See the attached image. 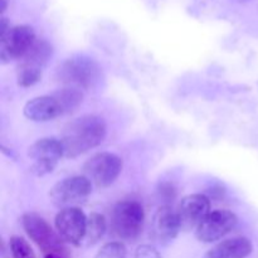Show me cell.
I'll return each instance as SVG.
<instances>
[{
	"label": "cell",
	"instance_id": "cell-1",
	"mask_svg": "<svg viewBox=\"0 0 258 258\" xmlns=\"http://www.w3.org/2000/svg\"><path fill=\"white\" fill-rule=\"evenodd\" d=\"M107 135L105 120L97 115H83L70 121L63 127L60 144L63 155L75 159L97 148Z\"/></svg>",
	"mask_w": 258,
	"mask_h": 258
},
{
	"label": "cell",
	"instance_id": "cell-2",
	"mask_svg": "<svg viewBox=\"0 0 258 258\" xmlns=\"http://www.w3.org/2000/svg\"><path fill=\"white\" fill-rule=\"evenodd\" d=\"M58 82L66 87L78 90H92L98 87L103 80L102 68L95 59L86 55H75L66 59L55 72Z\"/></svg>",
	"mask_w": 258,
	"mask_h": 258
},
{
	"label": "cell",
	"instance_id": "cell-3",
	"mask_svg": "<svg viewBox=\"0 0 258 258\" xmlns=\"http://www.w3.org/2000/svg\"><path fill=\"white\" fill-rule=\"evenodd\" d=\"M144 208L135 201L120 202L111 214V227L113 234L122 241L134 242L143 231Z\"/></svg>",
	"mask_w": 258,
	"mask_h": 258
},
{
	"label": "cell",
	"instance_id": "cell-4",
	"mask_svg": "<svg viewBox=\"0 0 258 258\" xmlns=\"http://www.w3.org/2000/svg\"><path fill=\"white\" fill-rule=\"evenodd\" d=\"M53 48L47 40H37L27 54L19 60L17 82L20 87H32L42 78L43 68L49 62Z\"/></svg>",
	"mask_w": 258,
	"mask_h": 258
},
{
	"label": "cell",
	"instance_id": "cell-5",
	"mask_svg": "<svg viewBox=\"0 0 258 258\" xmlns=\"http://www.w3.org/2000/svg\"><path fill=\"white\" fill-rule=\"evenodd\" d=\"M22 224L30 239L44 252V254H59L63 257L66 253L63 239L39 214L25 213L22 217Z\"/></svg>",
	"mask_w": 258,
	"mask_h": 258
},
{
	"label": "cell",
	"instance_id": "cell-6",
	"mask_svg": "<svg viewBox=\"0 0 258 258\" xmlns=\"http://www.w3.org/2000/svg\"><path fill=\"white\" fill-rule=\"evenodd\" d=\"M122 171V160L116 154L97 153L83 164V173L98 188L110 186Z\"/></svg>",
	"mask_w": 258,
	"mask_h": 258
},
{
	"label": "cell",
	"instance_id": "cell-7",
	"mask_svg": "<svg viewBox=\"0 0 258 258\" xmlns=\"http://www.w3.org/2000/svg\"><path fill=\"white\" fill-rule=\"evenodd\" d=\"M28 156L33 160L30 173L35 176L50 174L63 155L60 140L54 138H43L35 141L28 149Z\"/></svg>",
	"mask_w": 258,
	"mask_h": 258
},
{
	"label": "cell",
	"instance_id": "cell-8",
	"mask_svg": "<svg viewBox=\"0 0 258 258\" xmlns=\"http://www.w3.org/2000/svg\"><path fill=\"white\" fill-rule=\"evenodd\" d=\"M35 42V32L29 25L10 28L7 34L0 37V62L7 64L12 60H20Z\"/></svg>",
	"mask_w": 258,
	"mask_h": 258
},
{
	"label": "cell",
	"instance_id": "cell-9",
	"mask_svg": "<svg viewBox=\"0 0 258 258\" xmlns=\"http://www.w3.org/2000/svg\"><path fill=\"white\" fill-rule=\"evenodd\" d=\"M92 191V183L85 175L70 176L59 180L50 188L49 197L57 207H72L86 201Z\"/></svg>",
	"mask_w": 258,
	"mask_h": 258
},
{
	"label": "cell",
	"instance_id": "cell-10",
	"mask_svg": "<svg viewBox=\"0 0 258 258\" xmlns=\"http://www.w3.org/2000/svg\"><path fill=\"white\" fill-rule=\"evenodd\" d=\"M238 217L229 211L211 212L196 228V237L199 242L212 243L223 238L236 228Z\"/></svg>",
	"mask_w": 258,
	"mask_h": 258
},
{
	"label": "cell",
	"instance_id": "cell-11",
	"mask_svg": "<svg viewBox=\"0 0 258 258\" xmlns=\"http://www.w3.org/2000/svg\"><path fill=\"white\" fill-rule=\"evenodd\" d=\"M55 229L60 238L73 246L83 243L87 227V217L77 207H68L62 209L55 216Z\"/></svg>",
	"mask_w": 258,
	"mask_h": 258
},
{
	"label": "cell",
	"instance_id": "cell-12",
	"mask_svg": "<svg viewBox=\"0 0 258 258\" xmlns=\"http://www.w3.org/2000/svg\"><path fill=\"white\" fill-rule=\"evenodd\" d=\"M211 201L204 194H190L181 199L178 216L183 231L197 228L201 222L211 213Z\"/></svg>",
	"mask_w": 258,
	"mask_h": 258
},
{
	"label": "cell",
	"instance_id": "cell-13",
	"mask_svg": "<svg viewBox=\"0 0 258 258\" xmlns=\"http://www.w3.org/2000/svg\"><path fill=\"white\" fill-rule=\"evenodd\" d=\"M153 236L160 244L173 242L181 231L178 212L169 206H163L156 211L153 218Z\"/></svg>",
	"mask_w": 258,
	"mask_h": 258
},
{
	"label": "cell",
	"instance_id": "cell-14",
	"mask_svg": "<svg viewBox=\"0 0 258 258\" xmlns=\"http://www.w3.org/2000/svg\"><path fill=\"white\" fill-rule=\"evenodd\" d=\"M24 116L35 122H47L63 116L58 101L53 95H45L28 101L24 106Z\"/></svg>",
	"mask_w": 258,
	"mask_h": 258
},
{
	"label": "cell",
	"instance_id": "cell-15",
	"mask_svg": "<svg viewBox=\"0 0 258 258\" xmlns=\"http://www.w3.org/2000/svg\"><path fill=\"white\" fill-rule=\"evenodd\" d=\"M253 251L252 242L246 237L226 239L209 249L202 258H247Z\"/></svg>",
	"mask_w": 258,
	"mask_h": 258
},
{
	"label": "cell",
	"instance_id": "cell-16",
	"mask_svg": "<svg viewBox=\"0 0 258 258\" xmlns=\"http://www.w3.org/2000/svg\"><path fill=\"white\" fill-rule=\"evenodd\" d=\"M53 97L58 101L63 116L73 112L83 101V92L75 87H63L52 92Z\"/></svg>",
	"mask_w": 258,
	"mask_h": 258
},
{
	"label": "cell",
	"instance_id": "cell-17",
	"mask_svg": "<svg viewBox=\"0 0 258 258\" xmlns=\"http://www.w3.org/2000/svg\"><path fill=\"white\" fill-rule=\"evenodd\" d=\"M107 229L106 218L100 213H91L87 217V227H86V234L83 243L87 247L93 246L101 241Z\"/></svg>",
	"mask_w": 258,
	"mask_h": 258
},
{
	"label": "cell",
	"instance_id": "cell-18",
	"mask_svg": "<svg viewBox=\"0 0 258 258\" xmlns=\"http://www.w3.org/2000/svg\"><path fill=\"white\" fill-rule=\"evenodd\" d=\"M10 251L13 258H37L29 243L19 236H13L10 238Z\"/></svg>",
	"mask_w": 258,
	"mask_h": 258
},
{
	"label": "cell",
	"instance_id": "cell-19",
	"mask_svg": "<svg viewBox=\"0 0 258 258\" xmlns=\"http://www.w3.org/2000/svg\"><path fill=\"white\" fill-rule=\"evenodd\" d=\"M95 258H127V249L121 242H108L101 247Z\"/></svg>",
	"mask_w": 258,
	"mask_h": 258
},
{
	"label": "cell",
	"instance_id": "cell-20",
	"mask_svg": "<svg viewBox=\"0 0 258 258\" xmlns=\"http://www.w3.org/2000/svg\"><path fill=\"white\" fill-rule=\"evenodd\" d=\"M135 258H161V254L155 247L150 244H143L136 249Z\"/></svg>",
	"mask_w": 258,
	"mask_h": 258
},
{
	"label": "cell",
	"instance_id": "cell-21",
	"mask_svg": "<svg viewBox=\"0 0 258 258\" xmlns=\"http://www.w3.org/2000/svg\"><path fill=\"white\" fill-rule=\"evenodd\" d=\"M159 193H160V197L165 202H173L176 197V189L173 184L164 183L160 185Z\"/></svg>",
	"mask_w": 258,
	"mask_h": 258
},
{
	"label": "cell",
	"instance_id": "cell-22",
	"mask_svg": "<svg viewBox=\"0 0 258 258\" xmlns=\"http://www.w3.org/2000/svg\"><path fill=\"white\" fill-rule=\"evenodd\" d=\"M9 29H10V25H9V23H8V19L7 18L2 17V19H0V37H3L4 34H7V32Z\"/></svg>",
	"mask_w": 258,
	"mask_h": 258
},
{
	"label": "cell",
	"instance_id": "cell-23",
	"mask_svg": "<svg viewBox=\"0 0 258 258\" xmlns=\"http://www.w3.org/2000/svg\"><path fill=\"white\" fill-rule=\"evenodd\" d=\"M8 8V0H0V13L4 14V12Z\"/></svg>",
	"mask_w": 258,
	"mask_h": 258
},
{
	"label": "cell",
	"instance_id": "cell-24",
	"mask_svg": "<svg viewBox=\"0 0 258 258\" xmlns=\"http://www.w3.org/2000/svg\"><path fill=\"white\" fill-rule=\"evenodd\" d=\"M44 258H63V257L59 256V254H45Z\"/></svg>",
	"mask_w": 258,
	"mask_h": 258
},
{
	"label": "cell",
	"instance_id": "cell-25",
	"mask_svg": "<svg viewBox=\"0 0 258 258\" xmlns=\"http://www.w3.org/2000/svg\"><path fill=\"white\" fill-rule=\"evenodd\" d=\"M238 2H247V0H238Z\"/></svg>",
	"mask_w": 258,
	"mask_h": 258
}]
</instances>
